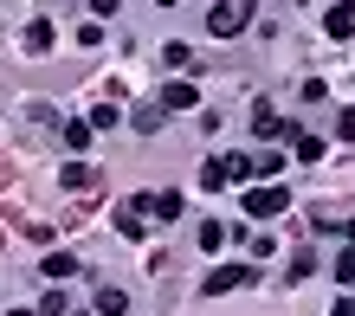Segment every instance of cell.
Returning <instances> with one entry per match:
<instances>
[{
	"label": "cell",
	"instance_id": "1",
	"mask_svg": "<svg viewBox=\"0 0 355 316\" xmlns=\"http://www.w3.org/2000/svg\"><path fill=\"white\" fill-rule=\"evenodd\" d=\"M252 13H259V0H214V7H207V33L214 39H239L245 26H252Z\"/></svg>",
	"mask_w": 355,
	"mask_h": 316
},
{
	"label": "cell",
	"instance_id": "2",
	"mask_svg": "<svg viewBox=\"0 0 355 316\" xmlns=\"http://www.w3.org/2000/svg\"><path fill=\"white\" fill-rule=\"evenodd\" d=\"M245 213H252V220H278L284 213V207H291V187H278V181H259V187H245Z\"/></svg>",
	"mask_w": 355,
	"mask_h": 316
},
{
	"label": "cell",
	"instance_id": "3",
	"mask_svg": "<svg viewBox=\"0 0 355 316\" xmlns=\"http://www.w3.org/2000/svg\"><path fill=\"white\" fill-rule=\"evenodd\" d=\"M116 233L123 239H142V233H149V194H130V200L116 207Z\"/></svg>",
	"mask_w": 355,
	"mask_h": 316
},
{
	"label": "cell",
	"instance_id": "4",
	"mask_svg": "<svg viewBox=\"0 0 355 316\" xmlns=\"http://www.w3.org/2000/svg\"><path fill=\"white\" fill-rule=\"evenodd\" d=\"M252 278H259L252 265H214V271H207V297H226V290H245Z\"/></svg>",
	"mask_w": 355,
	"mask_h": 316
},
{
	"label": "cell",
	"instance_id": "5",
	"mask_svg": "<svg viewBox=\"0 0 355 316\" xmlns=\"http://www.w3.org/2000/svg\"><path fill=\"white\" fill-rule=\"evenodd\" d=\"M252 130H259V142H291V136H297V123H284L271 103H259V110H252Z\"/></svg>",
	"mask_w": 355,
	"mask_h": 316
},
{
	"label": "cell",
	"instance_id": "6",
	"mask_svg": "<svg viewBox=\"0 0 355 316\" xmlns=\"http://www.w3.org/2000/svg\"><path fill=\"white\" fill-rule=\"evenodd\" d=\"M155 103H162L168 116H175V110H200V91H194L187 78H168V84H162V97H155Z\"/></svg>",
	"mask_w": 355,
	"mask_h": 316
},
{
	"label": "cell",
	"instance_id": "7",
	"mask_svg": "<svg viewBox=\"0 0 355 316\" xmlns=\"http://www.w3.org/2000/svg\"><path fill=\"white\" fill-rule=\"evenodd\" d=\"M323 33H329V39H349V33H355V0H336V7L323 13Z\"/></svg>",
	"mask_w": 355,
	"mask_h": 316
},
{
	"label": "cell",
	"instance_id": "8",
	"mask_svg": "<svg viewBox=\"0 0 355 316\" xmlns=\"http://www.w3.org/2000/svg\"><path fill=\"white\" fill-rule=\"evenodd\" d=\"M52 39H58V33H52V19H33V26L19 33V46H26V52L39 58V52H52Z\"/></svg>",
	"mask_w": 355,
	"mask_h": 316
},
{
	"label": "cell",
	"instance_id": "9",
	"mask_svg": "<svg viewBox=\"0 0 355 316\" xmlns=\"http://www.w3.org/2000/svg\"><path fill=\"white\" fill-rule=\"evenodd\" d=\"M39 271H46L52 284H65V278H78V258H71V252H46V265H39Z\"/></svg>",
	"mask_w": 355,
	"mask_h": 316
},
{
	"label": "cell",
	"instance_id": "10",
	"mask_svg": "<svg viewBox=\"0 0 355 316\" xmlns=\"http://www.w3.org/2000/svg\"><path fill=\"white\" fill-rule=\"evenodd\" d=\"M149 220H181V194H168V187H162V194H149Z\"/></svg>",
	"mask_w": 355,
	"mask_h": 316
},
{
	"label": "cell",
	"instance_id": "11",
	"mask_svg": "<svg viewBox=\"0 0 355 316\" xmlns=\"http://www.w3.org/2000/svg\"><path fill=\"white\" fill-rule=\"evenodd\" d=\"M58 181H65L71 194H85V187L97 181V168H91V161H71V168H65V175H58Z\"/></svg>",
	"mask_w": 355,
	"mask_h": 316
},
{
	"label": "cell",
	"instance_id": "12",
	"mask_svg": "<svg viewBox=\"0 0 355 316\" xmlns=\"http://www.w3.org/2000/svg\"><path fill=\"white\" fill-rule=\"evenodd\" d=\"M123 310H130V297H123L116 284H103V290H97V316H123Z\"/></svg>",
	"mask_w": 355,
	"mask_h": 316
},
{
	"label": "cell",
	"instance_id": "13",
	"mask_svg": "<svg viewBox=\"0 0 355 316\" xmlns=\"http://www.w3.org/2000/svg\"><path fill=\"white\" fill-rule=\"evenodd\" d=\"M91 136H97L91 123H65V149H71V155H85V149H91Z\"/></svg>",
	"mask_w": 355,
	"mask_h": 316
},
{
	"label": "cell",
	"instance_id": "14",
	"mask_svg": "<svg viewBox=\"0 0 355 316\" xmlns=\"http://www.w3.org/2000/svg\"><path fill=\"white\" fill-rule=\"evenodd\" d=\"M162 116H168L162 103H142V110H136V130H142V136H155V130H162Z\"/></svg>",
	"mask_w": 355,
	"mask_h": 316
},
{
	"label": "cell",
	"instance_id": "15",
	"mask_svg": "<svg viewBox=\"0 0 355 316\" xmlns=\"http://www.w3.org/2000/svg\"><path fill=\"white\" fill-rule=\"evenodd\" d=\"M291 142H297V161H317V155H323V136H310V130H297Z\"/></svg>",
	"mask_w": 355,
	"mask_h": 316
},
{
	"label": "cell",
	"instance_id": "16",
	"mask_svg": "<svg viewBox=\"0 0 355 316\" xmlns=\"http://www.w3.org/2000/svg\"><path fill=\"white\" fill-rule=\"evenodd\" d=\"M252 175H265V181H271V175H284V155H278V149H265V155H252Z\"/></svg>",
	"mask_w": 355,
	"mask_h": 316
},
{
	"label": "cell",
	"instance_id": "17",
	"mask_svg": "<svg viewBox=\"0 0 355 316\" xmlns=\"http://www.w3.org/2000/svg\"><path fill=\"white\" fill-rule=\"evenodd\" d=\"M85 123H91V130H116V123H123V116H116V103H97V110H91Z\"/></svg>",
	"mask_w": 355,
	"mask_h": 316
},
{
	"label": "cell",
	"instance_id": "18",
	"mask_svg": "<svg viewBox=\"0 0 355 316\" xmlns=\"http://www.w3.org/2000/svg\"><path fill=\"white\" fill-rule=\"evenodd\" d=\"M200 245H207V252H220V245H226V226H220V220H207V226H200Z\"/></svg>",
	"mask_w": 355,
	"mask_h": 316
},
{
	"label": "cell",
	"instance_id": "19",
	"mask_svg": "<svg viewBox=\"0 0 355 316\" xmlns=\"http://www.w3.org/2000/svg\"><path fill=\"white\" fill-rule=\"evenodd\" d=\"M336 278H343V284H355V245H343V252H336Z\"/></svg>",
	"mask_w": 355,
	"mask_h": 316
},
{
	"label": "cell",
	"instance_id": "20",
	"mask_svg": "<svg viewBox=\"0 0 355 316\" xmlns=\"http://www.w3.org/2000/svg\"><path fill=\"white\" fill-rule=\"evenodd\" d=\"M187 58H194V52H187V46H181V39H175V46H162V65H175V71H181V65H187Z\"/></svg>",
	"mask_w": 355,
	"mask_h": 316
},
{
	"label": "cell",
	"instance_id": "21",
	"mask_svg": "<svg viewBox=\"0 0 355 316\" xmlns=\"http://www.w3.org/2000/svg\"><path fill=\"white\" fill-rule=\"evenodd\" d=\"M336 136H343V142H355V110H343V116H336Z\"/></svg>",
	"mask_w": 355,
	"mask_h": 316
},
{
	"label": "cell",
	"instance_id": "22",
	"mask_svg": "<svg viewBox=\"0 0 355 316\" xmlns=\"http://www.w3.org/2000/svg\"><path fill=\"white\" fill-rule=\"evenodd\" d=\"M123 7V0H91V13H116Z\"/></svg>",
	"mask_w": 355,
	"mask_h": 316
},
{
	"label": "cell",
	"instance_id": "23",
	"mask_svg": "<svg viewBox=\"0 0 355 316\" xmlns=\"http://www.w3.org/2000/svg\"><path fill=\"white\" fill-rule=\"evenodd\" d=\"M329 316H355V304H349V297H343V304H336V310H329Z\"/></svg>",
	"mask_w": 355,
	"mask_h": 316
},
{
	"label": "cell",
	"instance_id": "24",
	"mask_svg": "<svg viewBox=\"0 0 355 316\" xmlns=\"http://www.w3.org/2000/svg\"><path fill=\"white\" fill-rule=\"evenodd\" d=\"M7 316H39V310H7Z\"/></svg>",
	"mask_w": 355,
	"mask_h": 316
},
{
	"label": "cell",
	"instance_id": "25",
	"mask_svg": "<svg viewBox=\"0 0 355 316\" xmlns=\"http://www.w3.org/2000/svg\"><path fill=\"white\" fill-rule=\"evenodd\" d=\"M155 7H175V0H155Z\"/></svg>",
	"mask_w": 355,
	"mask_h": 316
},
{
	"label": "cell",
	"instance_id": "26",
	"mask_svg": "<svg viewBox=\"0 0 355 316\" xmlns=\"http://www.w3.org/2000/svg\"><path fill=\"white\" fill-rule=\"evenodd\" d=\"M349 304H355V290H349Z\"/></svg>",
	"mask_w": 355,
	"mask_h": 316
}]
</instances>
